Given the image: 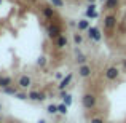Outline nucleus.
Instances as JSON below:
<instances>
[{"mask_svg": "<svg viewBox=\"0 0 126 123\" xmlns=\"http://www.w3.org/2000/svg\"><path fill=\"white\" fill-rule=\"evenodd\" d=\"M99 13L96 11V5L94 3H89L88 10H86V18H97Z\"/></svg>", "mask_w": 126, "mask_h": 123, "instance_id": "nucleus-10", "label": "nucleus"}, {"mask_svg": "<svg viewBox=\"0 0 126 123\" xmlns=\"http://www.w3.org/2000/svg\"><path fill=\"white\" fill-rule=\"evenodd\" d=\"M91 66H88V64H83V66H78V75L80 77H83V78H86V77H89L91 75Z\"/></svg>", "mask_w": 126, "mask_h": 123, "instance_id": "nucleus-8", "label": "nucleus"}, {"mask_svg": "<svg viewBox=\"0 0 126 123\" xmlns=\"http://www.w3.org/2000/svg\"><path fill=\"white\" fill-rule=\"evenodd\" d=\"M91 123H104L102 118H91Z\"/></svg>", "mask_w": 126, "mask_h": 123, "instance_id": "nucleus-25", "label": "nucleus"}, {"mask_svg": "<svg viewBox=\"0 0 126 123\" xmlns=\"http://www.w3.org/2000/svg\"><path fill=\"white\" fill-rule=\"evenodd\" d=\"M3 93H6V94H16V93H18V88H16L15 85H10V86H6V88H3Z\"/></svg>", "mask_w": 126, "mask_h": 123, "instance_id": "nucleus-17", "label": "nucleus"}, {"mask_svg": "<svg viewBox=\"0 0 126 123\" xmlns=\"http://www.w3.org/2000/svg\"><path fill=\"white\" fill-rule=\"evenodd\" d=\"M118 3H120V0H105L104 8L105 10H115L118 6Z\"/></svg>", "mask_w": 126, "mask_h": 123, "instance_id": "nucleus-11", "label": "nucleus"}, {"mask_svg": "<svg viewBox=\"0 0 126 123\" xmlns=\"http://www.w3.org/2000/svg\"><path fill=\"white\" fill-rule=\"evenodd\" d=\"M46 32H48V37L49 38H54V40L62 35V31H61V27H59L58 24H49L48 29H46Z\"/></svg>", "mask_w": 126, "mask_h": 123, "instance_id": "nucleus-3", "label": "nucleus"}, {"mask_svg": "<svg viewBox=\"0 0 126 123\" xmlns=\"http://www.w3.org/2000/svg\"><path fill=\"white\" fill-rule=\"evenodd\" d=\"M81 104H83V107L88 109V110L94 109V105H96V96L93 94V93H86V94H83V98H81Z\"/></svg>", "mask_w": 126, "mask_h": 123, "instance_id": "nucleus-1", "label": "nucleus"}, {"mask_svg": "<svg viewBox=\"0 0 126 123\" xmlns=\"http://www.w3.org/2000/svg\"><path fill=\"white\" fill-rule=\"evenodd\" d=\"M67 43H69V40H67L65 35H61L59 38H56V46H58V48H65Z\"/></svg>", "mask_w": 126, "mask_h": 123, "instance_id": "nucleus-12", "label": "nucleus"}, {"mask_svg": "<svg viewBox=\"0 0 126 123\" xmlns=\"http://www.w3.org/2000/svg\"><path fill=\"white\" fill-rule=\"evenodd\" d=\"M46 110H48V114H51V115H54V114H59V110H58V105H56V104H49Z\"/></svg>", "mask_w": 126, "mask_h": 123, "instance_id": "nucleus-19", "label": "nucleus"}, {"mask_svg": "<svg viewBox=\"0 0 126 123\" xmlns=\"http://www.w3.org/2000/svg\"><path fill=\"white\" fill-rule=\"evenodd\" d=\"M75 61H77V62H78L80 66H83V64H86V61H88V58H86V56L83 54V53H80V51L77 50V59H75Z\"/></svg>", "mask_w": 126, "mask_h": 123, "instance_id": "nucleus-15", "label": "nucleus"}, {"mask_svg": "<svg viewBox=\"0 0 126 123\" xmlns=\"http://www.w3.org/2000/svg\"><path fill=\"white\" fill-rule=\"evenodd\" d=\"M72 78H74V75H72V74H67V75H65V77H64V78L61 80V83L58 85V89H61V91H64V89H65V88L69 86V83L72 82Z\"/></svg>", "mask_w": 126, "mask_h": 123, "instance_id": "nucleus-9", "label": "nucleus"}, {"mask_svg": "<svg viewBox=\"0 0 126 123\" xmlns=\"http://www.w3.org/2000/svg\"><path fill=\"white\" fill-rule=\"evenodd\" d=\"M62 99H64V104L67 105V107L72 104V96L69 94V93H62Z\"/></svg>", "mask_w": 126, "mask_h": 123, "instance_id": "nucleus-18", "label": "nucleus"}, {"mask_svg": "<svg viewBox=\"0 0 126 123\" xmlns=\"http://www.w3.org/2000/svg\"><path fill=\"white\" fill-rule=\"evenodd\" d=\"M88 2H89V3H96V0H88Z\"/></svg>", "mask_w": 126, "mask_h": 123, "instance_id": "nucleus-28", "label": "nucleus"}, {"mask_svg": "<svg viewBox=\"0 0 126 123\" xmlns=\"http://www.w3.org/2000/svg\"><path fill=\"white\" fill-rule=\"evenodd\" d=\"M18 85H19V88L26 89V88H29V86L32 85V78L29 77V75H21V77L18 78Z\"/></svg>", "mask_w": 126, "mask_h": 123, "instance_id": "nucleus-7", "label": "nucleus"}, {"mask_svg": "<svg viewBox=\"0 0 126 123\" xmlns=\"http://www.w3.org/2000/svg\"><path fill=\"white\" fill-rule=\"evenodd\" d=\"M51 3L56 6V8H61V6L64 5V2H62V0H51Z\"/></svg>", "mask_w": 126, "mask_h": 123, "instance_id": "nucleus-23", "label": "nucleus"}, {"mask_svg": "<svg viewBox=\"0 0 126 123\" xmlns=\"http://www.w3.org/2000/svg\"><path fill=\"white\" fill-rule=\"evenodd\" d=\"M104 75H105V78L107 80H117L118 77H120V69L117 67V66H110V67H107L105 69V72H104Z\"/></svg>", "mask_w": 126, "mask_h": 123, "instance_id": "nucleus-2", "label": "nucleus"}, {"mask_svg": "<svg viewBox=\"0 0 126 123\" xmlns=\"http://www.w3.org/2000/svg\"><path fill=\"white\" fill-rule=\"evenodd\" d=\"M77 24H78V22H75V21H69V26H70V27H75Z\"/></svg>", "mask_w": 126, "mask_h": 123, "instance_id": "nucleus-26", "label": "nucleus"}, {"mask_svg": "<svg viewBox=\"0 0 126 123\" xmlns=\"http://www.w3.org/2000/svg\"><path fill=\"white\" fill-rule=\"evenodd\" d=\"M11 85V78L10 77H5V75H0V88H6V86Z\"/></svg>", "mask_w": 126, "mask_h": 123, "instance_id": "nucleus-14", "label": "nucleus"}, {"mask_svg": "<svg viewBox=\"0 0 126 123\" xmlns=\"http://www.w3.org/2000/svg\"><path fill=\"white\" fill-rule=\"evenodd\" d=\"M37 66H40V67H45L46 66V58L45 56H40V58L37 59Z\"/></svg>", "mask_w": 126, "mask_h": 123, "instance_id": "nucleus-21", "label": "nucleus"}, {"mask_svg": "<svg viewBox=\"0 0 126 123\" xmlns=\"http://www.w3.org/2000/svg\"><path fill=\"white\" fill-rule=\"evenodd\" d=\"M15 96H16V98H18V99H27V98H29V96H27V94H26V93H19V91H18V93H16V94H15Z\"/></svg>", "mask_w": 126, "mask_h": 123, "instance_id": "nucleus-24", "label": "nucleus"}, {"mask_svg": "<svg viewBox=\"0 0 126 123\" xmlns=\"http://www.w3.org/2000/svg\"><path fill=\"white\" fill-rule=\"evenodd\" d=\"M43 15H45V18L51 19L53 16H54V10L49 8V6H43Z\"/></svg>", "mask_w": 126, "mask_h": 123, "instance_id": "nucleus-16", "label": "nucleus"}, {"mask_svg": "<svg viewBox=\"0 0 126 123\" xmlns=\"http://www.w3.org/2000/svg\"><path fill=\"white\" fill-rule=\"evenodd\" d=\"M38 123H46V122H45V120H40V122H38Z\"/></svg>", "mask_w": 126, "mask_h": 123, "instance_id": "nucleus-29", "label": "nucleus"}, {"mask_svg": "<svg viewBox=\"0 0 126 123\" xmlns=\"http://www.w3.org/2000/svg\"><path fill=\"white\" fill-rule=\"evenodd\" d=\"M27 96H29L31 101H37V102H42V101H45V99H46V94L43 91H31Z\"/></svg>", "mask_w": 126, "mask_h": 123, "instance_id": "nucleus-6", "label": "nucleus"}, {"mask_svg": "<svg viewBox=\"0 0 126 123\" xmlns=\"http://www.w3.org/2000/svg\"><path fill=\"white\" fill-rule=\"evenodd\" d=\"M88 37L91 38V40H94V42H101L102 34H101V31H99L97 27H89L88 29Z\"/></svg>", "mask_w": 126, "mask_h": 123, "instance_id": "nucleus-5", "label": "nucleus"}, {"mask_svg": "<svg viewBox=\"0 0 126 123\" xmlns=\"http://www.w3.org/2000/svg\"><path fill=\"white\" fill-rule=\"evenodd\" d=\"M77 27H78V31H88L91 26H89V21H88V19H80V21H78V24H77Z\"/></svg>", "mask_w": 126, "mask_h": 123, "instance_id": "nucleus-13", "label": "nucleus"}, {"mask_svg": "<svg viewBox=\"0 0 126 123\" xmlns=\"http://www.w3.org/2000/svg\"><path fill=\"white\" fill-rule=\"evenodd\" d=\"M123 67L126 69V59H123Z\"/></svg>", "mask_w": 126, "mask_h": 123, "instance_id": "nucleus-27", "label": "nucleus"}, {"mask_svg": "<svg viewBox=\"0 0 126 123\" xmlns=\"http://www.w3.org/2000/svg\"><path fill=\"white\" fill-rule=\"evenodd\" d=\"M67 105H65V104H59L58 105V110H59V114H61V115H65V114H67Z\"/></svg>", "mask_w": 126, "mask_h": 123, "instance_id": "nucleus-20", "label": "nucleus"}, {"mask_svg": "<svg viewBox=\"0 0 126 123\" xmlns=\"http://www.w3.org/2000/svg\"><path fill=\"white\" fill-rule=\"evenodd\" d=\"M104 27L109 29V31H112V29L117 27V16L115 15H107L104 18Z\"/></svg>", "mask_w": 126, "mask_h": 123, "instance_id": "nucleus-4", "label": "nucleus"}, {"mask_svg": "<svg viewBox=\"0 0 126 123\" xmlns=\"http://www.w3.org/2000/svg\"><path fill=\"white\" fill-rule=\"evenodd\" d=\"M99 2H102V3H105V0H99Z\"/></svg>", "mask_w": 126, "mask_h": 123, "instance_id": "nucleus-30", "label": "nucleus"}, {"mask_svg": "<svg viewBox=\"0 0 126 123\" xmlns=\"http://www.w3.org/2000/svg\"><path fill=\"white\" fill-rule=\"evenodd\" d=\"M74 42L77 43V45H80V43L83 42V37H81L80 34H74Z\"/></svg>", "mask_w": 126, "mask_h": 123, "instance_id": "nucleus-22", "label": "nucleus"}, {"mask_svg": "<svg viewBox=\"0 0 126 123\" xmlns=\"http://www.w3.org/2000/svg\"><path fill=\"white\" fill-rule=\"evenodd\" d=\"M0 5H2V0H0Z\"/></svg>", "mask_w": 126, "mask_h": 123, "instance_id": "nucleus-31", "label": "nucleus"}]
</instances>
